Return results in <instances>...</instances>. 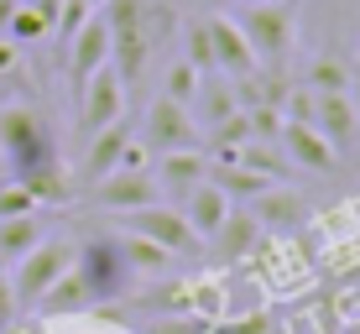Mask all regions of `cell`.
<instances>
[{
  "label": "cell",
  "instance_id": "cell-32",
  "mask_svg": "<svg viewBox=\"0 0 360 334\" xmlns=\"http://www.w3.org/2000/svg\"><path fill=\"white\" fill-rule=\"evenodd\" d=\"M16 6H21V0H0V37H6V27H11V16H16Z\"/></svg>",
  "mask_w": 360,
  "mask_h": 334
},
{
  "label": "cell",
  "instance_id": "cell-13",
  "mask_svg": "<svg viewBox=\"0 0 360 334\" xmlns=\"http://www.w3.org/2000/svg\"><path fill=\"white\" fill-rule=\"evenodd\" d=\"M204 245H209V256H214L219 266H235V262H245V256H256V245H262V225H256V214L245 204H235L225 214V225L209 235Z\"/></svg>",
  "mask_w": 360,
  "mask_h": 334
},
{
  "label": "cell",
  "instance_id": "cell-35",
  "mask_svg": "<svg viewBox=\"0 0 360 334\" xmlns=\"http://www.w3.org/2000/svg\"><path fill=\"white\" fill-rule=\"evenodd\" d=\"M89 6H105V0H89Z\"/></svg>",
  "mask_w": 360,
  "mask_h": 334
},
{
  "label": "cell",
  "instance_id": "cell-12",
  "mask_svg": "<svg viewBox=\"0 0 360 334\" xmlns=\"http://www.w3.org/2000/svg\"><path fill=\"white\" fill-rule=\"evenodd\" d=\"M204 27H209V47H214V68L225 73V79H251L256 53H251V42H245L240 21L235 16H204Z\"/></svg>",
  "mask_w": 360,
  "mask_h": 334
},
{
  "label": "cell",
  "instance_id": "cell-5",
  "mask_svg": "<svg viewBox=\"0 0 360 334\" xmlns=\"http://www.w3.org/2000/svg\"><path fill=\"white\" fill-rule=\"evenodd\" d=\"M73 256H79V245H73V240H42V245H32V251L16 262V277H11V298H16V308H37V303H42L47 288L73 266Z\"/></svg>",
  "mask_w": 360,
  "mask_h": 334
},
{
  "label": "cell",
  "instance_id": "cell-16",
  "mask_svg": "<svg viewBox=\"0 0 360 334\" xmlns=\"http://www.w3.org/2000/svg\"><path fill=\"white\" fill-rule=\"evenodd\" d=\"M126 146H131V131L120 126H105V131H94L89 136V146H84V162H79V183L89 188V183H99L105 172H115L120 167V157H126Z\"/></svg>",
  "mask_w": 360,
  "mask_h": 334
},
{
  "label": "cell",
  "instance_id": "cell-24",
  "mask_svg": "<svg viewBox=\"0 0 360 334\" xmlns=\"http://www.w3.org/2000/svg\"><path fill=\"white\" fill-rule=\"evenodd\" d=\"M183 63H193L198 73H219V68H214V47H209V27H204V21H188V27H183Z\"/></svg>",
  "mask_w": 360,
  "mask_h": 334
},
{
  "label": "cell",
  "instance_id": "cell-22",
  "mask_svg": "<svg viewBox=\"0 0 360 334\" xmlns=\"http://www.w3.org/2000/svg\"><path fill=\"white\" fill-rule=\"evenodd\" d=\"M303 84L314 94H329V89H345L350 84V63H345L340 53H319L314 63H308V73H303Z\"/></svg>",
  "mask_w": 360,
  "mask_h": 334
},
{
  "label": "cell",
  "instance_id": "cell-31",
  "mask_svg": "<svg viewBox=\"0 0 360 334\" xmlns=\"http://www.w3.org/2000/svg\"><path fill=\"white\" fill-rule=\"evenodd\" d=\"M11 314H16V298H11V282L0 277V329L11 324Z\"/></svg>",
  "mask_w": 360,
  "mask_h": 334
},
{
  "label": "cell",
  "instance_id": "cell-14",
  "mask_svg": "<svg viewBox=\"0 0 360 334\" xmlns=\"http://www.w3.org/2000/svg\"><path fill=\"white\" fill-rule=\"evenodd\" d=\"M308 126L324 136L334 152H345V146L355 141V131H360V115H355V105H350L345 89H329V94H314V120H308Z\"/></svg>",
  "mask_w": 360,
  "mask_h": 334
},
{
  "label": "cell",
  "instance_id": "cell-21",
  "mask_svg": "<svg viewBox=\"0 0 360 334\" xmlns=\"http://www.w3.org/2000/svg\"><path fill=\"white\" fill-rule=\"evenodd\" d=\"M120 256H126V266L136 271V277H162V271L172 266V256L162 251V245H152L146 235H131V230H120Z\"/></svg>",
  "mask_w": 360,
  "mask_h": 334
},
{
  "label": "cell",
  "instance_id": "cell-30",
  "mask_svg": "<svg viewBox=\"0 0 360 334\" xmlns=\"http://www.w3.org/2000/svg\"><path fill=\"white\" fill-rule=\"evenodd\" d=\"M16 68H21V47L0 37V79H11V73H16Z\"/></svg>",
  "mask_w": 360,
  "mask_h": 334
},
{
  "label": "cell",
  "instance_id": "cell-4",
  "mask_svg": "<svg viewBox=\"0 0 360 334\" xmlns=\"http://www.w3.org/2000/svg\"><path fill=\"white\" fill-rule=\"evenodd\" d=\"M73 266H79V277H84V288H89L94 303L126 298V288L136 282V271L126 266V256H120V235H89V240L79 245V256H73Z\"/></svg>",
  "mask_w": 360,
  "mask_h": 334
},
{
  "label": "cell",
  "instance_id": "cell-6",
  "mask_svg": "<svg viewBox=\"0 0 360 334\" xmlns=\"http://www.w3.org/2000/svg\"><path fill=\"white\" fill-rule=\"evenodd\" d=\"M126 230H131V235H146V240L162 245L167 256H198V251H204V240L188 230V219H183L178 204H146V209H131V214H126Z\"/></svg>",
  "mask_w": 360,
  "mask_h": 334
},
{
  "label": "cell",
  "instance_id": "cell-17",
  "mask_svg": "<svg viewBox=\"0 0 360 334\" xmlns=\"http://www.w3.org/2000/svg\"><path fill=\"white\" fill-rule=\"evenodd\" d=\"M178 209H183V219H188V230L198 235V240H209V235L225 225V214H230L235 204H230V199H225V193H219L209 178H204V183H198V188L188 193V199L178 204Z\"/></svg>",
  "mask_w": 360,
  "mask_h": 334
},
{
  "label": "cell",
  "instance_id": "cell-28",
  "mask_svg": "<svg viewBox=\"0 0 360 334\" xmlns=\"http://www.w3.org/2000/svg\"><path fill=\"white\" fill-rule=\"evenodd\" d=\"M32 209H42L32 199V188L21 178H11V183H0V219H11V214H32Z\"/></svg>",
  "mask_w": 360,
  "mask_h": 334
},
{
  "label": "cell",
  "instance_id": "cell-3",
  "mask_svg": "<svg viewBox=\"0 0 360 334\" xmlns=\"http://www.w3.org/2000/svg\"><path fill=\"white\" fill-rule=\"evenodd\" d=\"M240 32L256 53V68L271 73H288L292 63V47H297V6L282 0V6H240Z\"/></svg>",
  "mask_w": 360,
  "mask_h": 334
},
{
  "label": "cell",
  "instance_id": "cell-18",
  "mask_svg": "<svg viewBox=\"0 0 360 334\" xmlns=\"http://www.w3.org/2000/svg\"><path fill=\"white\" fill-rule=\"evenodd\" d=\"M245 209L256 214V225H262V230H292V225H303V214H308V204L297 199L292 188H282V183H271L266 193H256Z\"/></svg>",
  "mask_w": 360,
  "mask_h": 334
},
{
  "label": "cell",
  "instance_id": "cell-8",
  "mask_svg": "<svg viewBox=\"0 0 360 334\" xmlns=\"http://www.w3.org/2000/svg\"><path fill=\"white\" fill-rule=\"evenodd\" d=\"M89 199L110 214H131V209H146V204H162V188H157L152 167H115L105 172L99 183H89Z\"/></svg>",
  "mask_w": 360,
  "mask_h": 334
},
{
  "label": "cell",
  "instance_id": "cell-27",
  "mask_svg": "<svg viewBox=\"0 0 360 334\" xmlns=\"http://www.w3.org/2000/svg\"><path fill=\"white\" fill-rule=\"evenodd\" d=\"M136 308H141V314H188V282H172V288H157L152 293V298H141V303H136Z\"/></svg>",
  "mask_w": 360,
  "mask_h": 334
},
{
  "label": "cell",
  "instance_id": "cell-9",
  "mask_svg": "<svg viewBox=\"0 0 360 334\" xmlns=\"http://www.w3.org/2000/svg\"><path fill=\"white\" fill-rule=\"evenodd\" d=\"M198 131L193 126V110H183V105H172L157 94L152 105H146V120H141V146L152 157H162V152H178V146H198Z\"/></svg>",
  "mask_w": 360,
  "mask_h": 334
},
{
  "label": "cell",
  "instance_id": "cell-33",
  "mask_svg": "<svg viewBox=\"0 0 360 334\" xmlns=\"http://www.w3.org/2000/svg\"><path fill=\"white\" fill-rule=\"evenodd\" d=\"M240 6H282V0H240Z\"/></svg>",
  "mask_w": 360,
  "mask_h": 334
},
{
  "label": "cell",
  "instance_id": "cell-10",
  "mask_svg": "<svg viewBox=\"0 0 360 334\" xmlns=\"http://www.w3.org/2000/svg\"><path fill=\"white\" fill-rule=\"evenodd\" d=\"M152 178H157V188H162V204H183L198 183L209 178V152H198V146L162 152V157L152 162Z\"/></svg>",
  "mask_w": 360,
  "mask_h": 334
},
{
  "label": "cell",
  "instance_id": "cell-23",
  "mask_svg": "<svg viewBox=\"0 0 360 334\" xmlns=\"http://www.w3.org/2000/svg\"><path fill=\"white\" fill-rule=\"evenodd\" d=\"M198 79H204V73H198L193 63L172 58V63H167V79H162V100H172V105L188 110V105H193V94H198Z\"/></svg>",
  "mask_w": 360,
  "mask_h": 334
},
{
  "label": "cell",
  "instance_id": "cell-25",
  "mask_svg": "<svg viewBox=\"0 0 360 334\" xmlns=\"http://www.w3.org/2000/svg\"><path fill=\"white\" fill-rule=\"evenodd\" d=\"M47 308H84V303H94L89 298V288H84V277H79V266H68L63 277L47 288V298H42Z\"/></svg>",
  "mask_w": 360,
  "mask_h": 334
},
{
  "label": "cell",
  "instance_id": "cell-34",
  "mask_svg": "<svg viewBox=\"0 0 360 334\" xmlns=\"http://www.w3.org/2000/svg\"><path fill=\"white\" fill-rule=\"evenodd\" d=\"M193 6H219V0H193Z\"/></svg>",
  "mask_w": 360,
  "mask_h": 334
},
{
  "label": "cell",
  "instance_id": "cell-29",
  "mask_svg": "<svg viewBox=\"0 0 360 334\" xmlns=\"http://www.w3.org/2000/svg\"><path fill=\"white\" fill-rule=\"evenodd\" d=\"M146 334H204V319L178 314V324H172V319H157V324H146Z\"/></svg>",
  "mask_w": 360,
  "mask_h": 334
},
{
  "label": "cell",
  "instance_id": "cell-26",
  "mask_svg": "<svg viewBox=\"0 0 360 334\" xmlns=\"http://www.w3.org/2000/svg\"><path fill=\"white\" fill-rule=\"evenodd\" d=\"M94 11H99V6H89V0H58V21H53V37L68 47V42H73V32H79L84 21L94 16Z\"/></svg>",
  "mask_w": 360,
  "mask_h": 334
},
{
  "label": "cell",
  "instance_id": "cell-20",
  "mask_svg": "<svg viewBox=\"0 0 360 334\" xmlns=\"http://www.w3.org/2000/svg\"><path fill=\"white\" fill-rule=\"evenodd\" d=\"M193 105H198V115H204V126H219L225 115H235V84L225 79V73H204L198 79V94H193ZM188 105V110H193Z\"/></svg>",
  "mask_w": 360,
  "mask_h": 334
},
{
  "label": "cell",
  "instance_id": "cell-1",
  "mask_svg": "<svg viewBox=\"0 0 360 334\" xmlns=\"http://www.w3.org/2000/svg\"><path fill=\"white\" fill-rule=\"evenodd\" d=\"M99 16L110 27V63L126 84H136L152 47L162 42V32H172V11L157 0H105Z\"/></svg>",
  "mask_w": 360,
  "mask_h": 334
},
{
  "label": "cell",
  "instance_id": "cell-19",
  "mask_svg": "<svg viewBox=\"0 0 360 334\" xmlns=\"http://www.w3.org/2000/svg\"><path fill=\"white\" fill-rule=\"evenodd\" d=\"M42 240H47L42 209H32V214H11V219H0V262H11V266H16L21 256H27L32 245H42Z\"/></svg>",
  "mask_w": 360,
  "mask_h": 334
},
{
  "label": "cell",
  "instance_id": "cell-2",
  "mask_svg": "<svg viewBox=\"0 0 360 334\" xmlns=\"http://www.w3.org/2000/svg\"><path fill=\"white\" fill-rule=\"evenodd\" d=\"M0 152L16 178H27L37 167L58 162V141H53V120L37 105H6L0 110Z\"/></svg>",
  "mask_w": 360,
  "mask_h": 334
},
{
  "label": "cell",
  "instance_id": "cell-7",
  "mask_svg": "<svg viewBox=\"0 0 360 334\" xmlns=\"http://www.w3.org/2000/svg\"><path fill=\"white\" fill-rule=\"evenodd\" d=\"M73 100H79V131L94 136V131L115 126V120L126 115V79L115 73V63H105V68H94L89 79H84V89L73 94Z\"/></svg>",
  "mask_w": 360,
  "mask_h": 334
},
{
  "label": "cell",
  "instance_id": "cell-11",
  "mask_svg": "<svg viewBox=\"0 0 360 334\" xmlns=\"http://www.w3.org/2000/svg\"><path fill=\"white\" fill-rule=\"evenodd\" d=\"M110 63V27H105V16H94L84 21L79 32H73V42L63 47V68H68V89L79 94L84 89V79H89L94 68H105Z\"/></svg>",
  "mask_w": 360,
  "mask_h": 334
},
{
  "label": "cell",
  "instance_id": "cell-15",
  "mask_svg": "<svg viewBox=\"0 0 360 334\" xmlns=\"http://www.w3.org/2000/svg\"><path fill=\"white\" fill-rule=\"evenodd\" d=\"M277 141H282V152H288L303 172H329L334 162H340V152H334V146H329L314 126H308V120H282V136H277Z\"/></svg>",
  "mask_w": 360,
  "mask_h": 334
}]
</instances>
